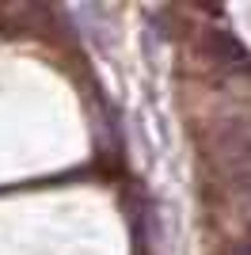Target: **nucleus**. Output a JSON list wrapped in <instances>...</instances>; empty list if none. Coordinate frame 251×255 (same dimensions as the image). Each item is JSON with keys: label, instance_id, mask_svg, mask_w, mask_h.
Wrapping results in <instances>:
<instances>
[{"label": "nucleus", "instance_id": "nucleus-1", "mask_svg": "<svg viewBox=\"0 0 251 255\" xmlns=\"http://www.w3.org/2000/svg\"><path fill=\"white\" fill-rule=\"evenodd\" d=\"M236 255H251V248H240V252H236Z\"/></svg>", "mask_w": 251, "mask_h": 255}]
</instances>
